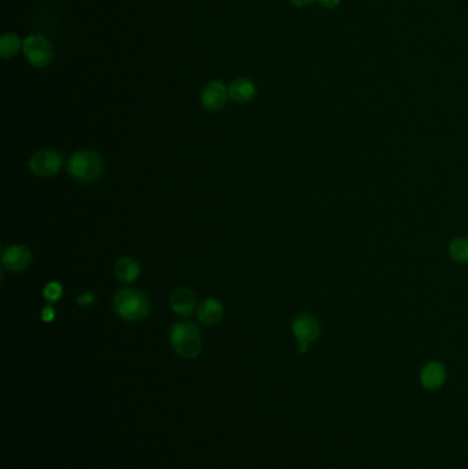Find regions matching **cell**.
Here are the masks:
<instances>
[{"label":"cell","mask_w":468,"mask_h":469,"mask_svg":"<svg viewBox=\"0 0 468 469\" xmlns=\"http://www.w3.org/2000/svg\"><path fill=\"white\" fill-rule=\"evenodd\" d=\"M114 311L125 321L136 323L150 313V299L146 294L136 289H122L114 295Z\"/></svg>","instance_id":"obj_1"},{"label":"cell","mask_w":468,"mask_h":469,"mask_svg":"<svg viewBox=\"0 0 468 469\" xmlns=\"http://www.w3.org/2000/svg\"><path fill=\"white\" fill-rule=\"evenodd\" d=\"M171 343L178 357L193 359L200 356L202 349V335L197 324L191 321H181L172 327Z\"/></svg>","instance_id":"obj_2"},{"label":"cell","mask_w":468,"mask_h":469,"mask_svg":"<svg viewBox=\"0 0 468 469\" xmlns=\"http://www.w3.org/2000/svg\"><path fill=\"white\" fill-rule=\"evenodd\" d=\"M105 162L101 154L92 150H81L69 158L67 172L80 183H93L102 176Z\"/></svg>","instance_id":"obj_3"},{"label":"cell","mask_w":468,"mask_h":469,"mask_svg":"<svg viewBox=\"0 0 468 469\" xmlns=\"http://www.w3.org/2000/svg\"><path fill=\"white\" fill-rule=\"evenodd\" d=\"M23 54L30 66L45 69L52 61V47L45 35L33 33L23 39Z\"/></svg>","instance_id":"obj_4"},{"label":"cell","mask_w":468,"mask_h":469,"mask_svg":"<svg viewBox=\"0 0 468 469\" xmlns=\"http://www.w3.org/2000/svg\"><path fill=\"white\" fill-rule=\"evenodd\" d=\"M292 334L298 342V352L301 354H305L311 346V343L316 339H319L321 327L316 315L311 313H302L297 315L292 321Z\"/></svg>","instance_id":"obj_5"},{"label":"cell","mask_w":468,"mask_h":469,"mask_svg":"<svg viewBox=\"0 0 468 469\" xmlns=\"http://www.w3.org/2000/svg\"><path fill=\"white\" fill-rule=\"evenodd\" d=\"M64 165V158L54 150H40L29 161V169L33 175L42 178H51L59 173Z\"/></svg>","instance_id":"obj_6"},{"label":"cell","mask_w":468,"mask_h":469,"mask_svg":"<svg viewBox=\"0 0 468 469\" xmlns=\"http://www.w3.org/2000/svg\"><path fill=\"white\" fill-rule=\"evenodd\" d=\"M228 98V86H225L220 80H212L202 90V108L210 112H220L225 106Z\"/></svg>","instance_id":"obj_7"},{"label":"cell","mask_w":468,"mask_h":469,"mask_svg":"<svg viewBox=\"0 0 468 469\" xmlns=\"http://www.w3.org/2000/svg\"><path fill=\"white\" fill-rule=\"evenodd\" d=\"M32 260H33L32 253L21 245L7 247L1 255L4 268H7L11 272H23L30 265Z\"/></svg>","instance_id":"obj_8"},{"label":"cell","mask_w":468,"mask_h":469,"mask_svg":"<svg viewBox=\"0 0 468 469\" xmlns=\"http://www.w3.org/2000/svg\"><path fill=\"white\" fill-rule=\"evenodd\" d=\"M172 311L181 317H188L197 309V299L194 292L187 287H178L169 298Z\"/></svg>","instance_id":"obj_9"},{"label":"cell","mask_w":468,"mask_h":469,"mask_svg":"<svg viewBox=\"0 0 468 469\" xmlns=\"http://www.w3.org/2000/svg\"><path fill=\"white\" fill-rule=\"evenodd\" d=\"M445 365L440 361H431V362L426 364L421 372V381L428 390L440 388L445 383Z\"/></svg>","instance_id":"obj_10"},{"label":"cell","mask_w":468,"mask_h":469,"mask_svg":"<svg viewBox=\"0 0 468 469\" xmlns=\"http://www.w3.org/2000/svg\"><path fill=\"white\" fill-rule=\"evenodd\" d=\"M228 95L236 103H249L256 98L257 87L249 79H236L228 86Z\"/></svg>","instance_id":"obj_11"},{"label":"cell","mask_w":468,"mask_h":469,"mask_svg":"<svg viewBox=\"0 0 468 469\" xmlns=\"http://www.w3.org/2000/svg\"><path fill=\"white\" fill-rule=\"evenodd\" d=\"M198 320L202 324L205 325H215L217 324L222 317H223V305L219 299L215 298H209L206 301H203L200 308H198Z\"/></svg>","instance_id":"obj_12"},{"label":"cell","mask_w":468,"mask_h":469,"mask_svg":"<svg viewBox=\"0 0 468 469\" xmlns=\"http://www.w3.org/2000/svg\"><path fill=\"white\" fill-rule=\"evenodd\" d=\"M114 273L117 279L122 283H134L140 274V265L131 257H124L117 261L114 267Z\"/></svg>","instance_id":"obj_13"},{"label":"cell","mask_w":468,"mask_h":469,"mask_svg":"<svg viewBox=\"0 0 468 469\" xmlns=\"http://www.w3.org/2000/svg\"><path fill=\"white\" fill-rule=\"evenodd\" d=\"M23 48V40L16 33H4L0 37V57L6 61L16 58Z\"/></svg>","instance_id":"obj_14"},{"label":"cell","mask_w":468,"mask_h":469,"mask_svg":"<svg viewBox=\"0 0 468 469\" xmlns=\"http://www.w3.org/2000/svg\"><path fill=\"white\" fill-rule=\"evenodd\" d=\"M449 257L459 264H468V238L463 236V238H456L453 239L449 247Z\"/></svg>","instance_id":"obj_15"},{"label":"cell","mask_w":468,"mask_h":469,"mask_svg":"<svg viewBox=\"0 0 468 469\" xmlns=\"http://www.w3.org/2000/svg\"><path fill=\"white\" fill-rule=\"evenodd\" d=\"M62 292H64V289H62V286L59 283L51 282V283H48L45 286V291H43V296H45V301L48 303H54V302H57V301L61 299Z\"/></svg>","instance_id":"obj_16"},{"label":"cell","mask_w":468,"mask_h":469,"mask_svg":"<svg viewBox=\"0 0 468 469\" xmlns=\"http://www.w3.org/2000/svg\"><path fill=\"white\" fill-rule=\"evenodd\" d=\"M96 299V295L93 292H87V294H81L76 298L77 301V305L81 306V308H89L91 306Z\"/></svg>","instance_id":"obj_17"},{"label":"cell","mask_w":468,"mask_h":469,"mask_svg":"<svg viewBox=\"0 0 468 469\" xmlns=\"http://www.w3.org/2000/svg\"><path fill=\"white\" fill-rule=\"evenodd\" d=\"M323 8H327V10H333V8H336L342 0H316Z\"/></svg>","instance_id":"obj_18"},{"label":"cell","mask_w":468,"mask_h":469,"mask_svg":"<svg viewBox=\"0 0 468 469\" xmlns=\"http://www.w3.org/2000/svg\"><path fill=\"white\" fill-rule=\"evenodd\" d=\"M55 318V311L51 306H47L42 311V320L45 323H51Z\"/></svg>","instance_id":"obj_19"},{"label":"cell","mask_w":468,"mask_h":469,"mask_svg":"<svg viewBox=\"0 0 468 469\" xmlns=\"http://www.w3.org/2000/svg\"><path fill=\"white\" fill-rule=\"evenodd\" d=\"M289 1H290L294 7H299V8H301V7H308V6H311L313 1H316V0H289Z\"/></svg>","instance_id":"obj_20"}]
</instances>
